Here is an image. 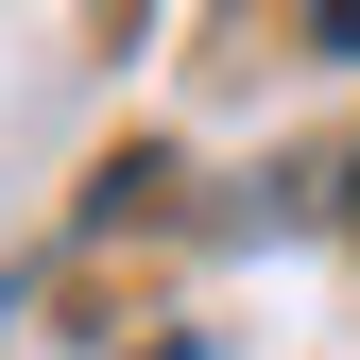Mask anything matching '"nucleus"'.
<instances>
[{
  "label": "nucleus",
  "mask_w": 360,
  "mask_h": 360,
  "mask_svg": "<svg viewBox=\"0 0 360 360\" xmlns=\"http://www.w3.org/2000/svg\"><path fill=\"white\" fill-rule=\"evenodd\" d=\"M309 34H326V52H360V0H326V18H309Z\"/></svg>",
  "instance_id": "obj_1"
},
{
  "label": "nucleus",
  "mask_w": 360,
  "mask_h": 360,
  "mask_svg": "<svg viewBox=\"0 0 360 360\" xmlns=\"http://www.w3.org/2000/svg\"><path fill=\"white\" fill-rule=\"evenodd\" d=\"M343 223H360V155H343Z\"/></svg>",
  "instance_id": "obj_2"
}]
</instances>
